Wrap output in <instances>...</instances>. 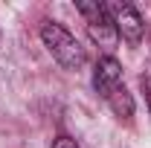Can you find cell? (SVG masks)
<instances>
[{"label":"cell","mask_w":151,"mask_h":148,"mask_svg":"<svg viewBox=\"0 0 151 148\" xmlns=\"http://www.w3.org/2000/svg\"><path fill=\"white\" fill-rule=\"evenodd\" d=\"M41 41H44L47 52L55 58L64 70H73L76 73V70H81V67L87 64V50L78 44V38H76L67 26H61L55 20H44V26H41Z\"/></svg>","instance_id":"cell-1"},{"label":"cell","mask_w":151,"mask_h":148,"mask_svg":"<svg viewBox=\"0 0 151 148\" xmlns=\"http://www.w3.org/2000/svg\"><path fill=\"white\" fill-rule=\"evenodd\" d=\"M76 9L87 20V35H90V41L99 44L102 50H108V55H111V50L119 44V32H116V26H113L105 3H99V0H78Z\"/></svg>","instance_id":"cell-2"},{"label":"cell","mask_w":151,"mask_h":148,"mask_svg":"<svg viewBox=\"0 0 151 148\" xmlns=\"http://www.w3.org/2000/svg\"><path fill=\"white\" fill-rule=\"evenodd\" d=\"M108 15H111L113 26L119 38H125L128 44H139L142 41V32H145V23L139 18V12L134 9L131 3H122V0H113V3H105Z\"/></svg>","instance_id":"cell-3"},{"label":"cell","mask_w":151,"mask_h":148,"mask_svg":"<svg viewBox=\"0 0 151 148\" xmlns=\"http://www.w3.org/2000/svg\"><path fill=\"white\" fill-rule=\"evenodd\" d=\"M119 84H125L122 81V64L113 55H108V52L99 55V61L93 64V87H96V93L102 99H108Z\"/></svg>","instance_id":"cell-4"},{"label":"cell","mask_w":151,"mask_h":148,"mask_svg":"<svg viewBox=\"0 0 151 148\" xmlns=\"http://www.w3.org/2000/svg\"><path fill=\"white\" fill-rule=\"evenodd\" d=\"M105 102H108V108H111L119 119H125V122H128V119L134 116V96L128 93V87H125V84H119V87H116V90H113Z\"/></svg>","instance_id":"cell-5"},{"label":"cell","mask_w":151,"mask_h":148,"mask_svg":"<svg viewBox=\"0 0 151 148\" xmlns=\"http://www.w3.org/2000/svg\"><path fill=\"white\" fill-rule=\"evenodd\" d=\"M52 148H78V145H76V139H70V137H55L52 139Z\"/></svg>","instance_id":"cell-6"},{"label":"cell","mask_w":151,"mask_h":148,"mask_svg":"<svg viewBox=\"0 0 151 148\" xmlns=\"http://www.w3.org/2000/svg\"><path fill=\"white\" fill-rule=\"evenodd\" d=\"M142 90H145V99H148V111H151V73L142 75Z\"/></svg>","instance_id":"cell-7"}]
</instances>
